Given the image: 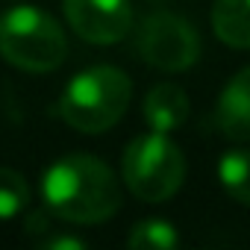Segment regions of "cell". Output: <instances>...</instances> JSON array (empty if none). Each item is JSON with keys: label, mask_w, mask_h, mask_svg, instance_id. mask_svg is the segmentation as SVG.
I'll use <instances>...</instances> for the list:
<instances>
[{"label": "cell", "mask_w": 250, "mask_h": 250, "mask_svg": "<svg viewBox=\"0 0 250 250\" xmlns=\"http://www.w3.org/2000/svg\"><path fill=\"white\" fill-rule=\"evenodd\" d=\"M218 127L232 142H250V68L238 71L218 97Z\"/></svg>", "instance_id": "obj_7"}, {"label": "cell", "mask_w": 250, "mask_h": 250, "mask_svg": "<svg viewBox=\"0 0 250 250\" xmlns=\"http://www.w3.org/2000/svg\"><path fill=\"white\" fill-rule=\"evenodd\" d=\"M188 118V94L180 85L159 83L145 97V121L156 133H171Z\"/></svg>", "instance_id": "obj_8"}, {"label": "cell", "mask_w": 250, "mask_h": 250, "mask_svg": "<svg viewBox=\"0 0 250 250\" xmlns=\"http://www.w3.org/2000/svg\"><path fill=\"white\" fill-rule=\"evenodd\" d=\"M218 180L232 200L250 206V150L224 153L218 162Z\"/></svg>", "instance_id": "obj_10"}, {"label": "cell", "mask_w": 250, "mask_h": 250, "mask_svg": "<svg viewBox=\"0 0 250 250\" xmlns=\"http://www.w3.org/2000/svg\"><path fill=\"white\" fill-rule=\"evenodd\" d=\"M130 97H133V83L127 74L112 65H97L80 71L68 83V88L59 97V115L68 127L97 136L124 118Z\"/></svg>", "instance_id": "obj_2"}, {"label": "cell", "mask_w": 250, "mask_h": 250, "mask_svg": "<svg viewBox=\"0 0 250 250\" xmlns=\"http://www.w3.org/2000/svg\"><path fill=\"white\" fill-rule=\"evenodd\" d=\"M42 200L68 224H100L121 209V188L106 162L68 153L44 171Z\"/></svg>", "instance_id": "obj_1"}, {"label": "cell", "mask_w": 250, "mask_h": 250, "mask_svg": "<svg viewBox=\"0 0 250 250\" xmlns=\"http://www.w3.org/2000/svg\"><path fill=\"white\" fill-rule=\"evenodd\" d=\"M177 244H180L177 229L168 221H159V218L136 224L127 235V247H133V250H171Z\"/></svg>", "instance_id": "obj_11"}, {"label": "cell", "mask_w": 250, "mask_h": 250, "mask_svg": "<svg viewBox=\"0 0 250 250\" xmlns=\"http://www.w3.org/2000/svg\"><path fill=\"white\" fill-rule=\"evenodd\" d=\"M44 247L47 250H83L85 241L83 238H71V235H56V238L44 241Z\"/></svg>", "instance_id": "obj_13"}, {"label": "cell", "mask_w": 250, "mask_h": 250, "mask_svg": "<svg viewBox=\"0 0 250 250\" xmlns=\"http://www.w3.org/2000/svg\"><path fill=\"white\" fill-rule=\"evenodd\" d=\"M0 53L30 74L56 71L68 56V42L53 15L36 6H15L0 15Z\"/></svg>", "instance_id": "obj_3"}, {"label": "cell", "mask_w": 250, "mask_h": 250, "mask_svg": "<svg viewBox=\"0 0 250 250\" xmlns=\"http://www.w3.org/2000/svg\"><path fill=\"white\" fill-rule=\"evenodd\" d=\"M139 53L150 68L168 74L188 71L200 56V39L186 18L174 12H156L147 15L139 30Z\"/></svg>", "instance_id": "obj_5"}, {"label": "cell", "mask_w": 250, "mask_h": 250, "mask_svg": "<svg viewBox=\"0 0 250 250\" xmlns=\"http://www.w3.org/2000/svg\"><path fill=\"white\" fill-rule=\"evenodd\" d=\"M186 156L168 133H145L124 147V183L145 203H162L183 186Z\"/></svg>", "instance_id": "obj_4"}, {"label": "cell", "mask_w": 250, "mask_h": 250, "mask_svg": "<svg viewBox=\"0 0 250 250\" xmlns=\"http://www.w3.org/2000/svg\"><path fill=\"white\" fill-rule=\"evenodd\" d=\"M74 33L91 44H115L133 27L130 0H62Z\"/></svg>", "instance_id": "obj_6"}, {"label": "cell", "mask_w": 250, "mask_h": 250, "mask_svg": "<svg viewBox=\"0 0 250 250\" xmlns=\"http://www.w3.org/2000/svg\"><path fill=\"white\" fill-rule=\"evenodd\" d=\"M212 30L224 44L250 50V0H215Z\"/></svg>", "instance_id": "obj_9"}, {"label": "cell", "mask_w": 250, "mask_h": 250, "mask_svg": "<svg viewBox=\"0 0 250 250\" xmlns=\"http://www.w3.org/2000/svg\"><path fill=\"white\" fill-rule=\"evenodd\" d=\"M30 203V186L18 171L0 168V218H12Z\"/></svg>", "instance_id": "obj_12"}]
</instances>
